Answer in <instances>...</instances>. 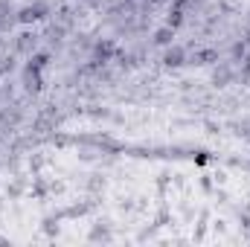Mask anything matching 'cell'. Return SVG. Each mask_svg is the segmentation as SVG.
<instances>
[{"mask_svg": "<svg viewBox=\"0 0 250 247\" xmlns=\"http://www.w3.org/2000/svg\"><path fill=\"white\" fill-rule=\"evenodd\" d=\"M47 3H32V6H23L21 12H18V21L21 23H35V21H41V18H47Z\"/></svg>", "mask_w": 250, "mask_h": 247, "instance_id": "cell-1", "label": "cell"}, {"mask_svg": "<svg viewBox=\"0 0 250 247\" xmlns=\"http://www.w3.org/2000/svg\"><path fill=\"white\" fill-rule=\"evenodd\" d=\"M117 53H120V50H117L114 41H108V38H105V41H96V47H93V62L105 64V62H111Z\"/></svg>", "mask_w": 250, "mask_h": 247, "instance_id": "cell-2", "label": "cell"}, {"mask_svg": "<svg viewBox=\"0 0 250 247\" xmlns=\"http://www.w3.org/2000/svg\"><path fill=\"white\" fill-rule=\"evenodd\" d=\"M184 62H187V53H184V47H178V44H169V47H166V53H163V64H166V67H181Z\"/></svg>", "mask_w": 250, "mask_h": 247, "instance_id": "cell-3", "label": "cell"}, {"mask_svg": "<svg viewBox=\"0 0 250 247\" xmlns=\"http://www.w3.org/2000/svg\"><path fill=\"white\" fill-rule=\"evenodd\" d=\"M23 84H26V90H29V93H38V90L44 87L41 70H32V67H26V73H23Z\"/></svg>", "mask_w": 250, "mask_h": 247, "instance_id": "cell-4", "label": "cell"}, {"mask_svg": "<svg viewBox=\"0 0 250 247\" xmlns=\"http://www.w3.org/2000/svg\"><path fill=\"white\" fill-rule=\"evenodd\" d=\"M195 64H201V67H209V64H218V50H212V47H204V50H198L195 53Z\"/></svg>", "mask_w": 250, "mask_h": 247, "instance_id": "cell-5", "label": "cell"}, {"mask_svg": "<svg viewBox=\"0 0 250 247\" xmlns=\"http://www.w3.org/2000/svg\"><path fill=\"white\" fill-rule=\"evenodd\" d=\"M172 38H175V29H172V26H163V29L154 32V44H157V47H169Z\"/></svg>", "mask_w": 250, "mask_h": 247, "instance_id": "cell-6", "label": "cell"}, {"mask_svg": "<svg viewBox=\"0 0 250 247\" xmlns=\"http://www.w3.org/2000/svg\"><path fill=\"white\" fill-rule=\"evenodd\" d=\"M35 35H29V32H23V35H18V53H32L35 50Z\"/></svg>", "mask_w": 250, "mask_h": 247, "instance_id": "cell-7", "label": "cell"}, {"mask_svg": "<svg viewBox=\"0 0 250 247\" xmlns=\"http://www.w3.org/2000/svg\"><path fill=\"white\" fill-rule=\"evenodd\" d=\"M50 64V56L47 53H35V56H29V64L26 67H32V70H44Z\"/></svg>", "mask_w": 250, "mask_h": 247, "instance_id": "cell-8", "label": "cell"}, {"mask_svg": "<svg viewBox=\"0 0 250 247\" xmlns=\"http://www.w3.org/2000/svg\"><path fill=\"white\" fill-rule=\"evenodd\" d=\"M181 23H184V9H175V6H172V12H169V18H166V26L178 29Z\"/></svg>", "mask_w": 250, "mask_h": 247, "instance_id": "cell-9", "label": "cell"}, {"mask_svg": "<svg viewBox=\"0 0 250 247\" xmlns=\"http://www.w3.org/2000/svg\"><path fill=\"white\" fill-rule=\"evenodd\" d=\"M245 56H248V44H245V41H239V44H233V59H236V62H242Z\"/></svg>", "mask_w": 250, "mask_h": 247, "instance_id": "cell-10", "label": "cell"}, {"mask_svg": "<svg viewBox=\"0 0 250 247\" xmlns=\"http://www.w3.org/2000/svg\"><path fill=\"white\" fill-rule=\"evenodd\" d=\"M239 76H242V82H248L250 84V53L242 59V73H239Z\"/></svg>", "mask_w": 250, "mask_h": 247, "instance_id": "cell-11", "label": "cell"}, {"mask_svg": "<svg viewBox=\"0 0 250 247\" xmlns=\"http://www.w3.org/2000/svg\"><path fill=\"white\" fill-rule=\"evenodd\" d=\"M227 79H230V70H227V67H221V73H215V84H224Z\"/></svg>", "mask_w": 250, "mask_h": 247, "instance_id": "cell-12", "label": "cell"}]
</instances>
